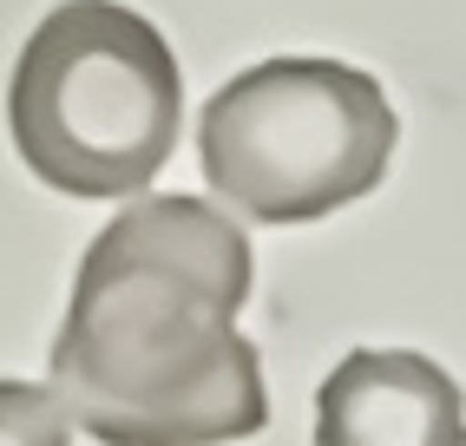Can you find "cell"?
I'll return each mask as SVG.
<instances>
[{
	"instance_id": "cell-1",
	"label": "cell",
	"mask_w": 466,
	"mask_h": 446,
	"mask_svg": "<svg viewBox=\"0 0 466 446\" xmlns=\"http://www.w3.org/2000/svg\"><path fill=\"white\" fill-rule=\"evenodd\" d=\"M250 237L204 198H138L92 237L53 335V400L99 446H224L269 421L243 341Z\"/></svg>"
},
{
	"instance_id": "cell-2",
	"label": "cell",
	"mask_w": 466,
	"mask_h": 446,
	"mask_svg": "<svg viewBox=\"0 0 466 446\" xmlns=\"http://www.w3.org/2000/svg\"><path fill=\"white\" fill-rule=\"evenodd\" d=\"M7 125L40 184L66 198H138L177 151V53L118 0H59L20 46Z\"/></svg>"
},
{
	"instance_id": "cell-3",
	"label": "cell",
	"mask_w": 466,
	"mask_h": 446,
	"mask_svg": "<svg viewBox=\"0 0 466 446\" xmlns=\"http://www.w3.org/2000/svg\"><path fill=\"white\" fill-rule=\"evenodd\" d=\"M381 79L341 59H263L198 118V157L224 204L257 223H316L368 198L394 157Z\"/></svg>"
},
{
	"instance_id": "cell-4",
	"label": "cell",
	"mask_w": 466,
	"mask_h": 446,
	"mask_svg": "<svg viewBox=\"0 0 466 446\" xmlns=\"http://www.w3.org/2000/svg\"><path fill=\"white\" fill-rule=\"evenodd\" d=\"M316 446H466L460 388L414 348H355L316 394Z\"/></svg>"
},
{
	"instance_id": "cell-5",
	"label": "cell",
	"mask_w": 466,
	"mask_h": 446,
	"mask_svg": "<svg viewBox=\"0 0 466 446\" xmlns=\"http://www.w3.org/2000/svg\"><path fill=\"white\" fill-rule=\"evenodd\" d=\"M0 446H73V421L34 380H0Z\"/></svg>"
}]
</instances>
